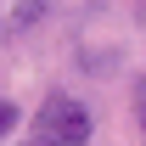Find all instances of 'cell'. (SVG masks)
<instances>
[{
	"label": "cell",
	"mask_w": 146,
	"mask_h": 146,
	"mask_svg": "<svg viewBox=\"0 0 146 146\" xmlns=\"http://www.w3.org/2000/svg\"><path fill=\"white\" fill-rule=\"evenodd\" d=\"M90 141V112L73 96H51L34 112V146H84Z\"/></svg>",
	"instance_id": "6da1fadb"
},
{
	"label": "cell",
	"mask_w": 146,
	"mask_h": 146,
	"mask_svg": "<svg viewBox=\"0 0 146 146\" xmlns=\"http://www.w3.org/2000/svg\"><path fill=\"white\" fill-rule=\"evenodd\" d=\"M39 11H45V0H17V28L39 23Z\"/></svg>",
	"instance_id": "7a4b0ae2"
},
{
	"label": "cell",
	"mask_w": 146,
	"mask_h": 146,
	"mask_svg": "<svg viewBox=\"0 0 146 146\" xmlns=\"http://www.w3.org/2000/svg\"><path fill=\"white\" fill-rule=\"evenodd\" d=\"M11 129H17V107H11V101H6V96H0V141H6V135H11Z\"/></svg>",
	"instance_id": "3957f363"
},
{
	"label": "cell",
	"mask_w": 146,
	"mask_h": 146,
	"mask_svg": "<svg viewBox=\"0 0 146 146\" xmlns=\"http://www.w3.org/2000/svg\"><path fill=\"white\" fill-rule=\"evenodd\" d=\"M141 11H146V0H141Z\"/></svg>",
	"instance_id": "277c9868"
},
{
	"label": "cell",
	"mask_w": 146,
	"mask_h": 146,
	"mask_svg": "<svg viewBox=\"0 0 146 146\" xmlns=\"http://www.w3.org/2000/svg\"><path fill=\"white\" fill-rule=\"evenodd\" d=\"M28 146H34V141H28Z\"/></svg>",
	"instance_id": "5b68a950"
}]
</instances>
